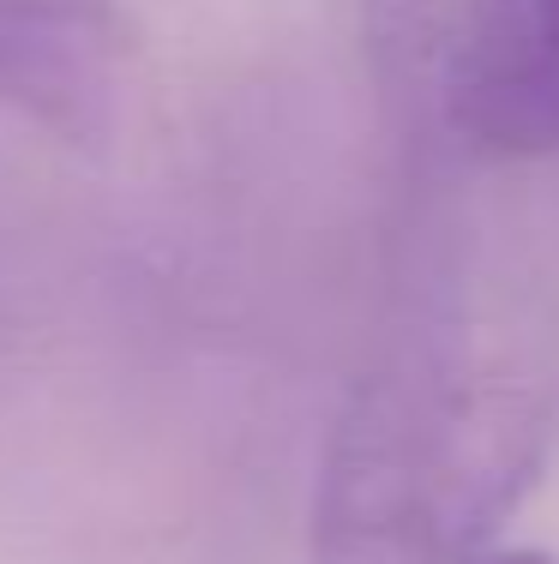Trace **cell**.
<instances>
[{
	"instance_id": "obj_2",
	"label": "cell",
	"mask_w": 559,
	"mask_h": 564,
	"mask_svg": "<svg viewBox=\"0 0 559 564\" xmlns=\"http://www.w3.org/2000/svg\"><path fill=\"white\" fill-rule=\"evenodd\" d=\"M451 120L494 156L559 151V0H475L451 61Z\"/></svg>"
},
{
	"instance_id": "obj_4",
	"label": "cell",
	"mask_w": 559,
	"mask_h": 564,
	"mask_svg": "<svg viewBox=\"0 0 559 564\" xmlns=\"http://www.w3.org/2000/svg\"><path fill=\"white\" fill-rule=\"evenodd\" d=\"M487 564H553V558H541V553H494Z\"/></svg>"
},
{
	"instance_id": "obj_1",
	"label": "cell",
	"mask_w": 559,
	"mask_h": 564,
	"mask_svg": "<svg viewBox=\"0 0 559 564\" xmlns=\"http://www.w3.org/2000/svg\"><path fill=\"white\" fill-rule=\"evenodd\" d=\"M559 438L548 379L475 355L367 372L319 456L313 564H487Z\"/></svg>"
},
{
	"instance_id": "obj_3",
	"label": "cell",
	"mask_w": 559,
	"mask_h": 564,
	"mask_svg": "<svg viewBox=\"0 0 559 564\" xmlns=\"http://www.w3.org/2000/svg\"><path fill=\"white\" fill-rule=\"evenodd\" d=\"M0 102L97 139L115 115V31L103 0H0Z\"/></svg>"
}]
</instances>
